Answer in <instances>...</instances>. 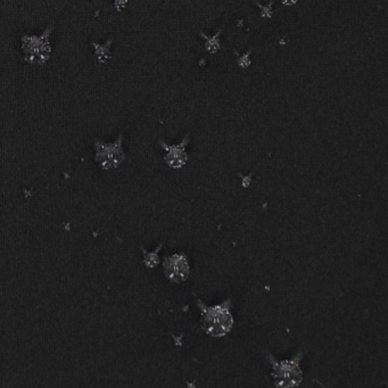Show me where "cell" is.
<instances>
[{
	"instance_id": "cell-1",
	"label": "cell",
	"mask_w": 388,
	"mask_h": 388,
	"mask_svg": "<svg viewBox=\"0 0 388 388\" xmlns=\"http://www.w3.org/2000/svg\"><path fill=\"white\" fill-rule=\"evenodd\" d=\"M196 305L200 312V326L206 335L211 337H224L232 331L235 319L230 312L232 299L221 304L209 307L196 296Z\"/></svg>"
},
{
	"instance_id": "cell-2",
	"label": "cell",
	"mask_w": 388,
	"mask_h": 388,
	"mask_svg": "<svg viewBox=\"0 0 388 388\" xmlns=\"http://www.w3.org/2000/svg\"><path fill=\"white\" fill-rule=\"evenodd\" d=\"M266 357L273 367L271 377L275 386L283 388H292L301 385L303 380V371L301 369V361L303 352L295 354L290 360H278L273 354L266 352Z\"/></svg>"
},
{
	"instance_id": "cell-3",
	"label": "cell",
	"mask_w": 388,
	"mask_h": 388,
	"mask_svg": "<svg viewBox=\"0 0 388 388\" xmlns=\"http://www.w3.org/2000/svg\"><path fill=\"white\" fill-rule=\"evenodd\" d=\"M52 28H48L41 35H24L22 38V50L28 63L42 65L50 56V37Z\"/></svg>"
},
{
	"instance_id": "cell-4",
	"label": "cell",
	"mask_w": 388,
	"mask_h": 388,
	"mask_svg": "<svg viewBox=\"0 0 388 388\" xmlns=\"http://www.w3.org/2000/svg\"><path fill=\"white\" fill-rule=\"evenodd\" d=\"M96 162L103 170H114L119 168L125 159L123 151V136H120L114 142H95Z\"/></svg>"
},
{
	"instance_id": "cell-5",
	"label": "cell",
	"mask_w": 388,
	"mask_h": 388,
	"mask_svg": "<svg viewBox=\"0 0 388 388\" xmlns=\"http://www.w3.org/2000/svg\"><path fill=\"white\" fill-rule=\"evenodd\" d=\"M163 273L166 279L176 284H181L187 280L190 275V263L185 252L166 256L163 261Z\"/></svg>"
},
{
	"instance_id": "cell-6",
	"label": "cell",
	"mask_w": 388,
	"mask_h": 388,
	"mask_svg": "<svg viewBox=\"0 0 388 388\" xmlns=\"http://www.w3.org/2000/svg\"><path fill=\"white\" fill-rule=\"evenodd\" d=\"M189 140H190L189 134L186 135L185 138L176 145L166 144L162 139L159 140L161 147L166 152L164 159H166L168 166L174 169V170H179V169H183L186 166V163L188 161V154L186 152V147L188 145Z\"/></svg>"
},
{
	"instance_id": "cell-7",
	"label": "cell",
	"mask_w": 388,
	"mask_h": 388,
	"mask_svg": "<svg viewBox=\"0 0 388 388\" xmlns=\"http://www.w3.org/2000/svg\"><path fill=\"white\" fill-rule=\"evenodd\" d=\"M162 247L163 244H159V246H157V249H155V251H153V252H147V251H146L144 247H142V252H144V262H145L146 267L154 269V268H156L157 266H159V251H161V249H162Z\"/></svg>"
},
{
	"instance_id": "cell-8",
	"label": "cell",
	"mask_w": 388,
	"mask_h": 388,
	"mask_svg": "<svg viewBox=\"0 0 388 388\" xmlns=\"http://www.w3.org/2000/svg\"><path fill=\"white\" fill-rule=\"evenodd\" d=\"M200 35L205 40V47L207 52L215 54L217 50H220V38L219 37L221 35V30L217 32V35H212V37H207V35H204L203 32H200Z\"/></svg>"
},
{
	"instance_id": "cell-9",
	"label": "cell",
	"mask_w": 388,
	"mask_h": 388,
	"mask_svg": "<svg viewBox=\"0 0 388 388\" xmlns=\"http://www.w3.org/2000/svg\"><path fill=\"white\" fill-rule=\"evenodd\" d=\"M249 55H251V52H247V54H245V55H243V57H238V65L241 67H249V64H251V58H249Z\"/></svg>"
},
{
	"instance_id": "cell-10",
	"label": "cell",
	"mask_w": 388,
	"mask_h": 388,
	"mask_svg": "<svg viewBox=\"0 0 388 388\" xmlns=\"http://www.w3.org/2000/svg\"><path fill=\"white\" fill-rule=\"evenodd\" d=\"M296 3H297V0H283L285 6H292V5H295Z\"/></svg>"
}]
</instances>
